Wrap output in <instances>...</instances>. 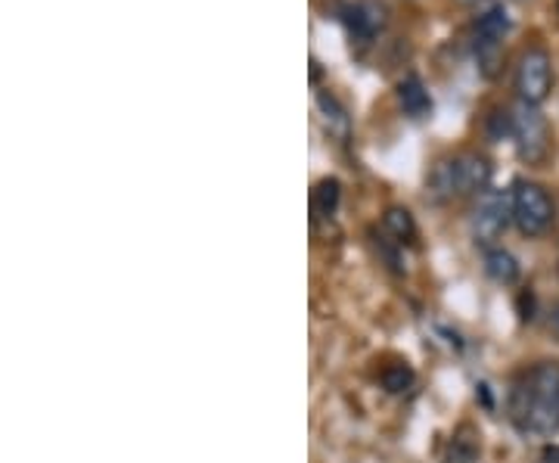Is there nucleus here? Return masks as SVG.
Masks as SVG:
<instances>
[{
    "mask_svg": "<svg viewBox=\"0 0 559 463\" xmlns=\"http://www.w3.org/2000/svg\"><path fill=\"white\" fill-rule=\"evenodd\" d=\"M510 420L522 436L547 439L559 432V364L540 361L525 370L510 395Z\"/></svg>",
    "mask_w": 559,
    "mask_h": 463,
    "instance_id": "f257e3e1",
    "label": "nucleus"
},
{
    "mask_svg": "<svg viewBox=\"0 0 559 463\" xmlns=\"http://www.w3.org/2000/svg\"><path fill=\"white\" fill-rule=\"evenodd\" d=\"M510 197H513V224L520 227L522 237H532V240L544 237L557 215L554 197L535 181H516Z\"/></svg>",
    "mask_w": 559,
    "mask_h": 463,
    "instance_id": "f03ea898",
    "label": "nucleus"
},
{
    "mask_svg": "<svg viewBox=\"0 0 559 463\" xmlns=\"http://www.w3.org/2000/svg\"><path fill=\"white\" fill-rule=\"evenodd\" d=\"M510 112H513V141H516L522 162H528V165L547 162L554 138H550V121L540 112V106L520 100Z\"/></svg>",
    "mask_w": 559,
    "mask_h": 463,
    "instance_id": "7ed1b4c3",
    "label": "nucleus"
},
{
    "mask_svg": "<svg viewBox=\"0 0 559 463\" xmlns=\"http://www.w3.org/2000/svg\"><path fill=\"white\" fill-rule=\"evenodd\" d=\"M513 224V197L510 190H485L473 209V240L491 249L507 234V227Z\"/></svg>",
    "mask_w": 559,
    "mask_h": 463,
    "instance_id": "20e7f679",
    "label": "nucleus"
},
{
    "mask_svg": "<svg viewBox=\"0 0 559 463\" xmlns=\"http://www.w3.org/2000/svg\"><path fill=\"white\" fill-rule=\"evenodd\" d=\"M550 91H554V60L547 47L535 44L522 54L516 66V94L522 103L540 106L550 97Z\"/></svg>",
    "mask_w": 559,
    "mask_h": 463,
    "instance_id": "39448f33",
    "label": "nucleus"
},
{
    "mask_svg": "<svg viewBox=\"0 0 559 463\" xmlns=\"http://www.w3.org/2000/svg\"><path fill=\"white\" fill-rule=\"evenodd\" d=\"M457 197H481L491 187V162L479 153H460L451 159Z\"/></svg>",
    "mask_w": 559,
    "mask_h": 463,
    "instance_id": "423d86ee",
    "label": "nucleus"
},
{
    "mask_svg": "<svg viewBox=\"0 0 559 463\" xmlns=\"http://www.w3.org/2000/svg\"><path fill=\"white\" fill-rule=\"evenodd\" d=\"M389 10L380 0H358L355 7L345 10V25L358 40H373L385 28Z\"/></svg>",
    "mask_w": 559,
    "mask_h": 463,
    "instance_id": "0eeeda50",
    "label": "nucleus"
},
{
    "mask_svg": "<svg viewBox=\"0 0 559 463\" xmlns=\"http://www.w3.org/2000/svg\"><path fill=\"white\" fill-rule=\"evenodd\" d=\"M399 106L401 112L407 116V119H429L432 116V94H429V87L423 84L419 75H404L399 81Z\"/></svg>",
    "mask_w": 559,
    "mask_h": 463,
    "instance_id": "6e6552de",
    "label": "nucleus"
},
{
    "mask_svg": "<svg viewBox=\"0 0 559 463\" xmlns=\"http://www.w3.org/2000/svg\"><path fill=\"white\" fill-rule=\"evenodd\" d=\"M510 35V13L503 3H491L479 13V20L473 25V40H485V44H503Z\"/></svg>",
    "mask_w": 559,
    "mask_h": 463,
    "instance_id": "1a4fd4ad",
    "label": "nucleus"
},
{
    "mask_svg": "<svg viewBox=\"0 0 559 463\" xmlns=\"http://www.w3.org/2000/svg\"><path fill=\"white\" fill-rule=\"evenodd\" d=\"M485 274L500 286H513L520 281V262L510 249L491 246V249H485Z\"/></svg>",
    "mask_w": 559,
    "mask_h": 463,
    "instance_id": "9d476101",
    "label": "nucleus"
},
{
    "mask_svg": "<svg viewBox=\"0 0 559 463\" xmlns=\"http://www.w3.org/2000/svg\"><path fill=\"white\" fill-rule=\"evenodd\" d=\"M426 190H429V200H432V202H448V200H454V197H457L451 159L439 162V165L432 168V175H429V183H426Z\"/></svg>",
    "mask_w": 559,
    "mask_h": 463,
    "instance_id": "9b49d317",
    "label": "nucleus"
},
{
    "mask_svg": "<svg viewBox=\"0 0 559 463\" xmlns=\"http://www.w3.org/2000/svg\"><path fill=\"white\" fill-rule=\"evenodd\" d=\"M318 109L320 116H323V121H326V131H330V134H336V138H345V134H348V116H345V109H342L340 100H336L333 94L320 91Z\"/></svg>",
    "mask_w": 559,
    "mask_h": 463,
    "instance_id": "f8f14e48",
    "label": "nucleus"
},
{
    "mask_svg": "<svg viewBox=\"0 0 559 463\" xmlns=\"http://www.w3.org/2000/svg\"><path fill=\"white\" fill-rule=\"evenodd\" d=\"M382 224H385V230H389L399 242H411L414 240V234H417L411 212H407V209H399V205H392V209L385 212Z\"/></svg>",
    "mask_w": 559,
    "mask_h": 463,
    "instance_id": "ddd939ff",
    "label": "nucleus"
},
{
    "mask_svg": "<svg viewBox=\"0 0 559 463\" xmlns=\"http://www.w3.org/2000/svg\"><path fill=\"white\" fill-rule=\"evenodd\" d=\"M336 202H340V181L320 183L318 193H314V212L318 215H333Z\"/></svg>",
    "mask_w": 559,
    "mask_h": 463,
    "instance_id": "4468645a",
    "label": "nucleus"
},
{
    "mask_svg": "<svg viewBox=\"0 0 559 463\" xmlns=\"http://www.w3.org/2000/svg\"><path fill=\"white\" fill-rule=\"evenodd\" d=\"M503 134L513 138V112L495 109V112L488 116V138H491V141H503Z\"/></svg>",
    "mask_w": 559,
    "mask_h": 463,
    "instance_id": "2eb2a0df",
    "label": "nucleus"
},
{
    "mask_svg": "<svg viewBox=\"0 0 559 463\" xmlns=\"http://www.w3.org/2000/svg\"><path fill=\"white\" fill-rule=\"evenodd\" d=\"M382 380H385V385H389V392H404L414 377H411V370H407L404 364H395L392 370H385V377H382Z\"/></svg>",
    "mask_w": 559,
    "mask_h": 463,
    "instance_id": "dca6fc26",
    "label": "nucleus"
},
{
    "mask_svg": "<svg viewBox=\"0 0 559 463\" xmlns=\"http://www.w3.org/2000/svg\"><path fill=\"white\" fill-rule=\"evenodd\" d=\"M550 330H554V333L559 336V305L554 308V311H550Z\"/></svg>",
    "mask_w": 559,
    "mask_h": 463,
    "instance_id": "f3484780",
    "label": "nucleus"
},
{
    "mask_svg": "<svg viewBox=\"0 0 559 463\" xmlns=\"http://www.w3.org/2000/svg\"><path fill=\"white\" fill-rule=\"evenodd\" d=\"M547 463H559V448H550V451H547Z\"/></svg>",
    "mask_w": 559,
    "mask_h": 463,
    "instance_id": "a211bd4d",
    "label": "nucleus"
},
{
    "mask_svg": "<svg viewBox=\"0 0 559 463\" xmlns=\"http://www.w3.org/2000/svg\"><path fill=\"white\" fill-rule=\"evenodd\" d=\"M457 3H463V7H479L485 0H457Z\"/></svg>",
    "mask_w": 559,
    "mask_h": 463,
    "instance_id": "6ab92c4d",
    "label": "nucleus"
}]
</instances>
